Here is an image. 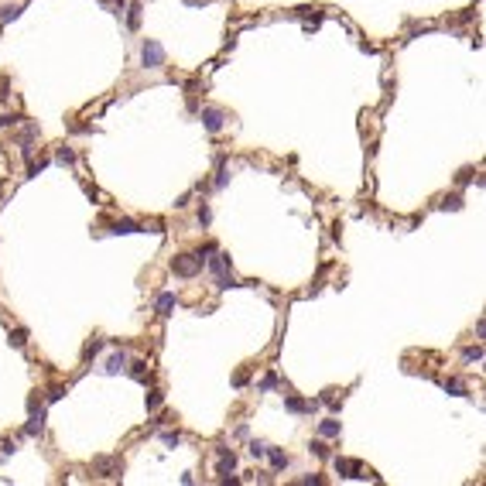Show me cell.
Returning <instances> with one entry per match:
<instances>
[{
    "instance_id": "obj_1",
    "label": "cell",
    "mask_w": 486,
    "mask_h": 486,
    "mask_svg": "<svg viewBox=\"0 0 486 486\" xmlns=\"http://www.w3.org/2000/svg\"><path fill=\"white\" fill-rule=\"evenodd\" d=\"M171 271L178 274V277H195V274L202 271V257L199 253H178V257L171 260Z\"/></svg>"
},
{
    "instance_id": "obj_2",
    "label": "cell",
    "mask_w": 486,
    "mask_h": 486,
    "mask_svg": "<svg viewBox=\"0 0 486 486\" xmlns=\"http://www.w3.org/2000/svg\"><path fill=\"white\" fill-rule=\"evenodd\" d=\"M141 62H144L147 68H161L165 65V48H161L158 41H144V48H141Z\"/></svg>"
},
{
    "instance_id": "obj_3",
    "label": "cell",
    "mask_w": 486,
    "mask_h": 486,
    "mask_svg": "<svg viewBox=\"0 0 486 486\" xmlns=\"http://www.w3.org/2000/svg\"><path fill=\"white\" fill-rule=\"evenodd\" d=\"M233 469H237V455L229 452V449H219V466H216L219 479H223V483H237V476H229Z\"/></svg>"
},
{
    "instance_id": "obj_4",
    "label": "cell",
    "mask_w": 486,
    "mask_h": 486,
    "mask_svg": "<svg viewBox=\"0 0 486 486\" xmlns=\"http://www.w3.org/2000/svg\"><path fill=\"white\" fill-rule=\"evenodd\" d=\"M92 469H96L103 479H120L124 462H120V459H96V462H92Z\"/></svg>"
},
{
    "instance_id": "obj_5",
    "label": "cell",
    "mask_w": 486,
    "mask_h": 486,
    "mask_svg": "<svg viewBox=\"0 0 486 486\" xmlns=\"http://www.w3.org/2000/svg\"><path fill=\"white\" fill-rule=\"evenodd\" d=\"M336 473L346 476V479H366V473L356 459H336Z\"/></svg>"
},
{
    "instance_id": "obj_6",
    "label": "cell",
    "mask_w": 486,
    "mask_h": 486,
    "mask_svg": "<svg viewBox=\"0 0 486 486\" xmlns=\"http://www.w3.org/2000/svg\"><path fill=\"white\" fill-rule=\"evenodd\" d=\"M223 120H226V117L219 113V110H213V106H205V110H202V124H205V130H209V134L223 130Z\"/></svg>"
},
{
    "instance_id": "obj_7",
    "label": "cell",
    "mask_w": 486,
    "mask_h": 486,
    "mask_svg": "<svg viewBox=\"0 0 486 486\" xmlns=\"http://www.w3.org/2000/svg\"><path fill=\"white\" fill-rule=\"evenodd\" d=\"M315 404H318V401H302V397H288V401H284V407H288L291 414H305V411H315Z\"/></svg>"
},
{
    "instance_id": "obj_8",
    "label": "cell",
    "mask_w": 486,
    "mask_h": 486,
    "mask_svg": "<svg viewBox=\"0 0 486 486\" xmlns=\"http://www.w3.org/2000/svg\"><path fill=\"white\" fill-rule=\"evenodd\" d=\"M45 431V411H34L31 421H28V428H24V435H41Z\"/></svg>"
},
{
    "instance_id": "obj_9",
    "label": "cell",
    "mask_w": 486,
    "mask_h": 486,
    "mask_svg": "<svg viewBox=\"0 0 486 486\" xmlns=\"http://www.w3.org/2000/svg\"><path fill=\"white\" fill-rule=\"evenodd\" d=\"M318 431H322V438H339V421H336V418H326L322 425H318Z\"/></svg>"
},
{
    "instance_id": "obj_10",
    "label": "cell",
    "mask_w": 486,
    "mask_h": 486,
    "mask_svg": "<svg viewBox=\"0 0 486 486\" xmlns=\"http://www.w3.org/2000/svg\"><path fill=\"white\" fill-rule=\"evenodd\" d=\"M127 366V353H117V356H110V360H106V366H103V370L106 373H120Z\"/></svg>"
},
{
    "instance_id": "obj_11",
    "label": "cell",
    "mask_w": 486,
    "mask_h": 486,
    "mask_svg": "<svg viewBox=\"0 0 486 486\" xmlns=\"http://www.w3.org/2000/svg\"><path fill=\"white\" fill-rule=\"evenodd\" d=\"M171 308H175V294L171 291L158 294V315H171Z\"/></svg>"
},
{
    "instance_id": "obj_12",
    "label": "cell",
    "mask_w": 486,
    "mask_h": 486,
    "mask_svg": "<svg viewBox=\"0 0 486 486\" xmlns=\"http://www.w3.org/2000/svg\"><path fill=\"white\" fill-rule=\"evenodd\" d=\"M267 455H271V466H274V469H288V455H284L281 449H267Z\"/></svg>"
},
{
    "instance_id": "obj_13",
    "label": "cell",
    "mask_w": 486,
    "mask_h": 486,
    "mask_svg": "<svg viewBox=\"0 0 486 486\" xmlns=\"http://www.w3.org/2000/svg\"><path fill=\"white\" fill-rule=\"evenodd\" d=\"M130 377H134V380H147V360H134L130 363Z\"/></svg>"
},
{
    "instance_id": "obj_14",
    "label": "cell",
    "mask_w": 486,
    "mask_h": 486,
    "mask_svg": "<svg viewBox=\"0 0 486 486\" xmlns=\"http://www.w3.org/2000/svg\"><path fill=\"white\" fill-rule=\"evenodd\" d=\"M216 288H240V281L229 271H223V274H216Z\"/></svg>"
},
{
    "instance_id": "obj_15",
    "label": "cell",
    "mask_w": 486,
    "mask_h": 486,
    "mask_svg": "<svg viewBox=\"0 0 486 486\" xmlns=\"http://www.w3.org/2000/svg\"><path fill=\"white\" fill-rule=\"evenodd\" d=\"M137 229H141V226H137L134 219H117V223H113V233H137Z\"/></svg>"
},
{
    "instance_id": "obj_16",
    "label": "cell",
    "mask_w": 486,
    "mask_h": 486,
    "mask_svg": "<svg viewBox=\"0 0 486 486\" xmlns=\"http://www.w3.org/2000/svg\"><path fill=\"white\" fill-rule=\"evenodd\" d=\"M141 11H144L141 4H130V7H127V24H130V28H137V24H141Z\"/></svg>"
},
{
    "instance_id": "obj_17",
    "label": "cell",
    "mask_w": 486,
    "mask_h": 486,
    "mask_svg": "<svg viewBox=\"0 0 486 486\" xmlns=\"http://www.w3.org/2000/svg\"><path fill=\"white\" fill-rule=\"evenodd\" d=\"M308 452H312V455H318V459H329V445H326L322 438H315L312 445H308Z\"/></svg>"
},
{
    "instance_id": "obj_18",
    "label": "cell",
    "mask_w": 486,
    "mask_h": 486,
    "mask_svg": "<svg viewBox=\"0 0 486 486\" xmlns=\"http://www.w3.org/2000/svg\"><path fill=\"white\" fill-rule=\"evenodd\" d=\"M17 17H21V7H0V24L17 21Z\"/></svg>"
},
{
    "instance_id": "obj_19",
    "label": "cell",
    "mask_w": 486,
    "mask_h": 486,
    "mask_svg": "<svg viewBox=\"0 0 486 486\" xmlns=\"http://www.w3.org/2000/svg\"><path fill=\"white\" fill-rule=\"evenodd\" d=\"M24 342H28V329H14V332H11V346H14V350H21Z\"/></svg>"
},
{
    "instance_id": "obj_20",
    "label": "cell",
    "mask_w": 486,
    "mask_h": 486,
    "mask_svg": "<svg viewBox=\"0 0 486 486\" xmlns=\"http://www.w3.org/2000/svg\"><path fill=\"white\" fill-rule=\"evenodd\" d=\"M55 161H58V165H72V161H76V154H72V147H58Z\"/></svg>"
},
{
    "instance_id": "obj_21",
    "label": "cell",
    "mask_w": 486,
    "mask_h": 486,
    "mask_svg": "<svg viewBox=\"0 0 486 486\" xmlns=\"http://www.w3.org/2000/svg\"><path fill=\"white\" fill-rule=\"evenodd\" d=\"M161 401H165V394H161V390H151V394H147V411H158Z\"/></svg>"
},
{
    "instance_id": "obj_22",
    "label": "cell",
    "mask_w": 486,
    "mask_h": 486,
    "mask_svg": "<svg viewBox=\"0 0 486 486\" xmlns=\"http://www.w3.org/2000/svg\"><path fill=\"white\" fill-rule=\"evenodd\" d=\"M462 356H466V363H479V360H483V346H469Z\"/></svg>"
},
{
    "instance_id": "obj_23",
    "label": "cell",
    "mask_w": 486,
    "mask_h": 486,
    "mask_svg": "<svg viewBox=\"0 0 486 486\" xmlns=\"http://www.w3.org/2000/svg\"><path fill=\"white\" fill-rule=\"evenodd\" d=\"M442 209H462V195H445V199H442Z\"/></svg>"
},
{
    "instance_id": "obj_24",
    "label": "cell",
    "mask_w": 486,
    "mask_h": 486,
    "mask_svg": "<svg viewBox=\"0 0 486 486\" xmlns=\"http://www.w3.org/2000/svg\"><path fill=\"white\" fill-rule=\"evenodd\" d=\"M195 216H199V223H202V226H209V223H213V209H209L205 202L199 205V213H195Z\"/></svg>"
},
{
    "instance_id": "obj_25",
    "label": "cell",
    "mask_w": 486,
    "mask_h": 486,
    "mask_svg": "<svg viewBox=\"0 0 486 486\" xmlns=\"http://www.w3.org/2000/svg\"><path fill=\"white\" fill-rule=\"evenodd\" d=\"M445 390H449V394H466V384L452 377V380H445Z\"/></svg>"
},
{
    "instance_id": "obj_26",
    "label": "cell",
    "mask_w": 486,
    "mask_h": 486,
    "mask_svg": "<svg viewBox=\"0 0 486 486\" xmlns=\"http://www.w3.org/2000/svg\"><path fill=\"white\" fill-rule=\"evenodd\" d=\"M45 397H48V401H62V397H65V387H62V384H52Z\"/></svg>"
},
{
    "instance_id": "obj_27",
    "label": "cell",
    "mask_w": 486,
    "mask_h": 486,
    "mask_svg": "<svg viewBox=\"0 0 486 486\" xmlns=\"http://www.w3.org/2000/svg\"><path fill=\"white\" fill-rule=\"evenodd\" d=\"M161 442L175 449V445H178V442H181V435H178V431H161Z\"/></svg>"
},
{
    "instance_id": "obj_28",
    "label": "cell",
    "mask_w": 486,
    "mask_h": 486,
    "mask_svg": "<svg viewBox=\"0 0 486 486\" xmlns=\"http://www.w3.org/2000/svg\"><path fill=\"white\" fill-rule=\"evenodd\" d=\"M277 387V373H267L264 380H260V390H274Z\"/></svg>"
},
{
    "instance_id": "obj_29",
    "label": "cell",
    "mask_w": 486,
    "mask_h": 486,
    "mask_svg": "<svg viewBox=\"0 0 486 486\" xmlns=\"http://www.w3.org/2000/svg\"><path fill=\"white\" fill-rule=\"evenodd\" d=\"M250 455H253V459H264V455H267V445H264V442H253V445H250Z\"/></svg>"
},
{
    "instance_id": "obj_30",
    "label": "cell",
    "mask_w": 486,
    "mask_h": 486,
    "mask_svg": "<svg viewBox=\"0 0 486 486\" xmlns=\"http://www.w3.org/2000/svg\"><path fill=\"white\" fill-rule=\"evenodd\" d=\"M100 350H103V342H100V339H92L89 346H86V353H82V356H86V360H92V356H96Z\"/></svg>"
},
{
    "instance_id": "obj_31",
    "label": "cell",
    "mask_w": 486,
    "mask_h": 486,
    "mask_svg": "<svg viewBox=\"0 0 486 486\" xmlns=\"http://www.w3.org/2000/svg\"><path fill=\"white\" fill-rule=\"evenodd\" d=\"M455 181H459V185H469V181H473V168L459 171V175H455Z\"/></svg>"
},
{
    "instance_id": "obj_32",
    "label": "cell",
    "mask_w": 486,
    "mask_h": 486,
    "mask_svg": "<svg viewBox=\"0 0 486 486\" xmlns=\"http://www.w3.org/2000/svg\"><path fill=\"white\" fill-rule=\"evenodd\" d=\"M17 120H21V117H17V113H4V117H0V127H14V124H17Z\"/></svg>"
},
{
    "instance_id": "obj_33",
    "label": "cell",
    "mask_w": 486,
    "mask_h": 486,
    "mask_svg": "<svg viewBox=\"0 0 486 486\" xmlns=\"http://www.w3.org/2000/svg\"><path fill=\"white\" fill-rule=\"evenodd\" d=\"M41 171H45V161H38V165L31 161V165H28V175H31V178H34V175H41Z\"/></svg>"
},
{
    "instance_id": "obj_34",
    "label": "cell",
    "mask_w": 486,
    "mask_h": 486,
    "mask_svg": "<svg viewBox=\"0 0 486 486\" xmlns=\"http://www.w3.org/2000/svg\"><path fill=\"white\" fill-rule=\"evenodd\" d=\"M302 483H305V486H322V483H326V479H322V476H305Z\"/></svg>"
},
{
    "instance_id": "obj_35",
    "label": "cell",
    "mask_w": 486,
    "mask_h": 486,
    "mask_svg": "<svg viewBox=\"0 0 486 486\" xmlns=\"http://www.w3.org/2000/svg\"><path fill=\"white\" fill-rule=\"evenodd\" d=\"M226 185V168H219V175H216V189H223Z\"/></svg>"
},
{
    "instance_id": "obj_36",
    "label": "cell",
    "mask_w": 486,
    "mask_h": 486,
    "mask_svg": "<svg viewBox=\"0 0 486 486\" xmlns=\"http://www.w3.org/2000/svg\"><path fill=\"white\" fill-rule=\"evenodd\" d=\"M185 4H189V7H205L209 0H185Z\"/></svg>"
}]
</instances>
